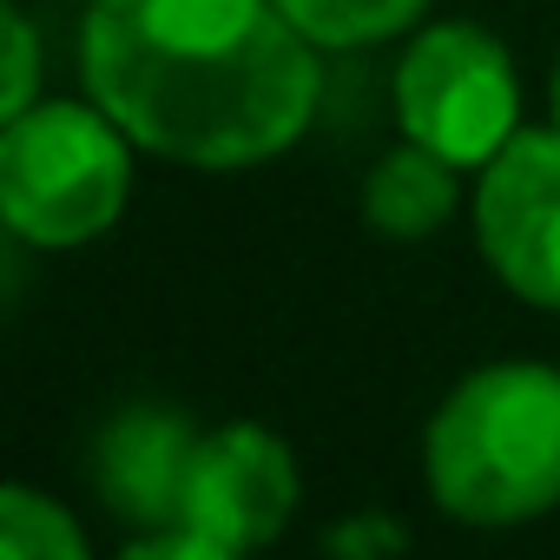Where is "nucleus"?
Returning <instances> with one entry per match:
<instances>
[{"label": "nucleus", "instance_id": "f257e3e1", "mask_svg": "<svg viewBox=\"0 0 560 560\" xmlns=\"http://www.w3.org/2000/svg\"><path fill=\"white\" fill-rule=\"evenodd\" d=\"M80 86L139 152L244 172L311 132L324 47L277 0H86Z\"/></svg>", "mask_w": 560, "mask_h": 560}, {"label": "nucleus", "instance_id": "f03ea898", "mask_svg": "<svg viewBox=\"0 0 560 560\" xmlns=\"http://www.w3.org/2000/svg\"><path fill=\"white\" fill-rule=\"evenodd\" d=\"M435 501L468 527H514L560 501V370L488 363L448 389L422 442Z\"/></svg>", "mask_w": 560, "mask_h": 560}, {"label": "nucleus", "instance_id": "7ed1b4c3", "mask_svg": "<svg viewBox=\"0 0 560 560\" xmlns=\"http://www.w3.org/2000/svg\"><path fill=\"white\" fill-rule=\"evenodd\" d=\"M132 198V139L93 100H40L0 132V218L21 244L80 250Z\"/></svg>", "mask_w": 560, "mask_h": 560}, {"label": "nucleus", "instance_id": "20e7f679", "mask_svg": "<svg viewBox=\"0 0 560 560\" xmlns=\"http://www.w3.org/2000/svg\"><path fill=\"white\" fill-rule=\"evenodd\" d=\"M396 126L402 139L442 152L448 165L481 172L521 132L514 54L475 21L416 27L396 60Z\"/></svg>", "mask_w": 560, "mask_h": 560}, {"label": "nucleus", "instance_id": "39448f33", "mask_svg": "<svg viewBox=\"0 0 560 560\" xmlns=\"http://www.w3.org/2000/svg\"><path fill=\"white\" fill-rule=\"evenodd\" d=\"M475 237L521 304L560 311V126H521L481 165Z\"/></svg>", "mask_w": 560, "mask_h": 560}, {"label": "nucleus", "instance_id": "423d86ee", "mask_svg": "<svg viewBox=\"0 0 560 560\" xmlns=\"http://www.w3.org/2000/svg\"><path fill=\"white\" fill-rule=\"evenodd\" d=\"M291 508H298L291 448L257 422H231V429L198 442L178 527H191V534H205L231 553H250V547H270L284 534Z\"/></svg>", "mask_w": 560, "mask_h": 560}, {"label": "nucleus", "instance_id": "0eeeda50", "mask_svg": "<svg viewBox=\"0 0 560 560\" xmlns=\"http://www.w3.org/2000/svg\"><path fill=\"white\" fill-rule=\"evenodd\" d=\"M198 429L178 409L139 402L126 416H113L93 442V488L113 514H126L132 527H178L185 514V481L198 462Z\"/></svg>", "mask_w": 560, "mask_h": 560}, {"label": "nucleus", "instance_id": "6e6552de", "mask_svg": "<svg viewBox=\"0 0 560 560\" xmlns=\"http://www.w3.org/2000/svg\"><path fill=\"white\" fill-rule=\"evenodd\" d=\"M462 205V165H448L442 152L402 139L396 152H383L363 178V218L396 237V244H416V237H435Z\"/></svg>", "mask_w": 560, "mask_h": 560}, {"label": "nucleus", "instance_id": "1a4fd4ad", "mask_svg": "<svg viewBox=\"0 0 560 560\" xmlns=\"http://www.w3.org/2000/svg\"><path fill=\"white\" fill-rule=\"evenodd\" d=\"M324 54H357V47H383L422 27L429 0H277Z\"/></svg>", "mask_w": 560, "mask_h": 560}, {"label": "nucleus", "instance_id": "9d476101", "mask_svg": "<svg viewBox=\"0 0 560 560\" xmlns=\"http://www.w3.org/2000/svg\"><path fill=\"white\" fill-rule=\"evenodd\" d=\"M0 560H86V540L60 501L14 481L0 494Z\"/></svg>", "mask_w": 560, "mask_h": 560}, {"label": "nucleus", "instance_id": "9b49d317", "mask_svg": "<svg viewBox=\"0 0 560 560\" xmlns=\"http://www.w3.org/2000/svg\"><path fill=\"white\" fill-rule=\"evenodd\" d=\"M0 47H8V73H0V119L40 106V34L21 8H0Z\"/></svg>", "mask_w": 560, "mask_h": 560}, {"label": "nucleus", "instance_id": "f8f14e48", "mask_svg": "<svg viewBox=\"0 0 560 560\" xmlns=\"http://www.w3.org/2000/svg\"><path fill=\"white\" fill-rule=\"evenodd\" d=\"M119 560H244V553H231V547H218V540H205V534H191V527H152V534L132 540Z\"/></svg>", "mask_w": 560, "mask_h": 560}, {"label": "nucleus", "instance_id": "ddd939ff", "mask_svg": "<svg viewBox=\"0 0 560 560\" xmlns=\"http://www.w3.org/2000/svg\"><path fill=\"white\" fill-rule=\"evenodd\" d=\"M547 106H553V126H560V60H553V80H547Z\"/></svg>", "mask_w": 560, "mask_h": 560}]
</instances>
